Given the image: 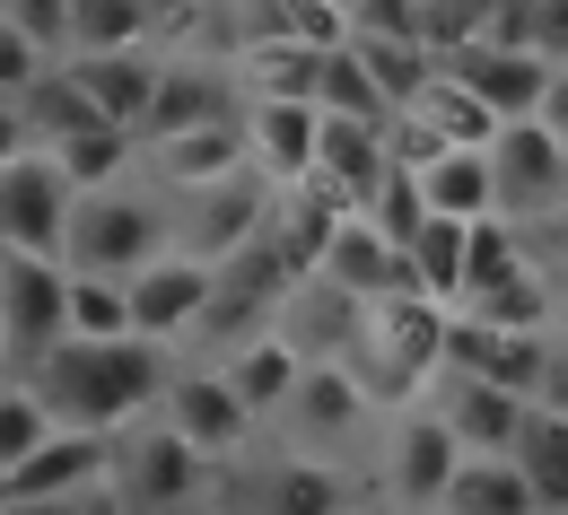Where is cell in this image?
Segmentation results:
<instances>
[{
	"label": "cell",
	"mask_w": 568,
	"mask_h": 515,
	"mask_svg": "<svg viewBox=\"0 0 568 515\" xmlns=\"http://www.w3.org/2000/svg\"><path fill=\"white\" fill-rule=\"evenodd\" d=\"M166 375H175V359L158 341H79L71 332L36 368H18V384H36L44 411L79 437H123L166 402Z\"/></svg>",
	"instance_id": "1"
},
{
	"label": "cell",
	"mask_w": 568,
	"mask_h": 515,
	"mask_svg": "<svg viewBox=\"0 0 568 515\" xmlns=\"http://www.w3.org/2000/svg\"><path fill=\"white\" fill-rule=\"evenodd\" d=\"M166 245H175V227H166V193H158L149 175H132V184L79 193L71 236H62V262H71V271H105V280H132V271H149Z\"/></svg>",
	"instance_id": "2"
},
{
	"label": "cell",
	"mask_w": 568,
	"mask_h": 515,
	"mask_svg": "<svg viewBox=\"0 0 568 515\" xmlns=\"http://www.w3.org/2000/svg\"><path fill=\"white\" fill-rule=\"evenodd\" d=\"M446 332H455V306H437V297H376L351 368L367 375L376 402H403L412 411L428 384L446 375Z\"/></svg>",
	"instance_id": "3"
},
{
	"label": "cell",
	"mask_w": 568,
	"mask_h": 515,
	"mask_svg": "<svg viewBox=\"0 0 568 515\" xmlns=\"http://www.w3.org/2000/svg\"><path fill=\"white\" fill-rule=\"evenodd\" d=\"M114 481H123L132 515H184V507H202V498L219 490L211 454H193V445L175 437L158 411H149L141 429H123V437H114Z\"/></svg>",
	"instance_id": "4"
},
{
	"label": "cell",
	"mask_w": 568,
	"mask_h": 515,
	"mask_svg": "<svg viewBox=\"0 0 568 515\" xmlns=\"http://www.w3.org/2000/svg\"><path fill=\"white\" fill-rule=\"evenodd\" d=\"M53 341H71V271L53 254L0 245V350H9V368H36Z\"/></svg>",
	"instance_id": "5"
},
{
	"label": "cell",
	"mask_w": 568,
	"mask_h": 515,
	"mask_svg": "<svg viewBox=\"0 0 568 515\" xmlns=\"http://www.w3.org/2000/svg\"><path fill=\"white\" fill-rule=\"evenodd\" d=\"M272 184L245 166V175H227V184H193V193H166V227H175V254H193V262H227L236 245H254L263 227H272Z\"/></svg>",
	"instance_id": "6"
},
{
	"label": "cell",
	"mask_w": 568,
	"mask_h": 515,
	"mask_svg": "<svg viewBox=\"0 0 568 515\" xmlns=\"http://www.w3.org/2000/svg\"><path fill=\"white\" fill-rule=\"evenodd\" d=\"M227 490V515H358V490L333 454H281L263 472H219Z\"/></svg>",
	"instance_id": "7"
},
{
	"label": "cell",
	"mask_w": 568,
	"mask_h": 515,
	"mask_svg": "<svg viewBox=\"0 0 568 515\" xmlns=\"http://www.w3.org/2000/svg\"><path fill=\"white\" fill-rule=\"evenodd\" d=\"M498 166V219L534 227V219H568V141H551L542 123H507L490 141Z\"/></svg>",
	"instance_id": "8"
},
{
	"label": "cell",
	"mask_w": 568,
	"mask_h": 515,
	"mask_svg": "<svg viewBox=\"0 0 568 515\" xmlns=\"http://www.w3.org/2000/svg\"><path fill=\"white\" fill-rule=\"evenodd\" d=\"M158 420L193 445V454H211V463H236V454L254 445V411L236 402V384H227L219 368H175V375H166Z\"/></svg>",
	"instance_id": "9"
},
{
	"label": "cell",
	"mask_w": 568,
	"mask_h": 515,
	"mask_svg": "<svg viewBox=\"0 0 568 515\" xmlns=\"http://www.w3.org/2000/svg\"><path fill=\"white\" fill-rule=\"evenodd\" d=\"M551 332H498V323H481L473 306H455V332H446V368L455 375H490V384H507V393H525V402H542L551 393Z\"/></svg>",
	"instance_id": "10"
},
{
	"label": "cell",
	"mask_w": 568,
	"mask_h": 515,
	"mask_svg": "<svg viewBox=\"0 0 568 515\" xmlns=\"http://www.w3.org/2000/svg\"><path fill=\"white\" fill-rule=\"evenodd\" d=\"M71 175L36 148V157H18V166H0V245H18V254H53L62 262V236H71Z\"/></svg>",
	"instance_id": "11"
},
{
	"label": "cell",
	"mask_w": 568,
	"mask_h": 515,
	"mask_svg": "<svg viewBox=\"0 0 568 515\" xmlns=\"http://www.w3.org/2000/svg\"><path fill=\"white\" fill-rule=\"evenodd\" d=\"M123 289H132V332L158 341V350H175V341H193V323H202V306H211L219 262H193V254L166 245V254H158L149 271H132Z\"/></svg>",
	"instance_id": "12"
},
{
	"label": "cell",
	"mask_w": 568,
	"mask_h": 515,
	"mask_svg": "<svg viewBox=\"0 0 568 515\" xmlns=\"http://www.w3.org/2000/svg\"><path fill=\"white\" fill-rule=\"evenodd\" d=\"M254 148H245V105L219 114V123H193V132H166V141H141V175L158 193H193V184H227L245 175Z\"/></svg>",
	"instance_id": "13"
},
{
	"label": "cell",
	"mask_w": 568,
	"mask_h": 515,
	"mask_svg": "<svg viewBox=\"0 0 568 515\" xmlns=\"http://www.w3.org/2000/svg\"><path fill=\"white\" fill-rule=\"evenodd\" d=\"M367 411H376V393H367V375L351 359H324V368L297 375V393H288V437L306 445V454H333V445H351L367 429Z\"/></svg>",
	"instance_id": "14"
},
{
	"label": "cell",
	"mask_w": 568,
	"mask_h": 515,
	"mask_svg": "<svg viewBox=\"0 0 568 515\" xmlns=\"http://www.w3.org/2000/svg\"><path fill=\"white\" fill-rule=\"evenodd\" d=\"M437 71L464 79L498 123H534V114H542V96H551V62H542V53H516V44H490V35H481V44H464V53H446Z\"/></svg>",
	"instance_id": "15"
},
{
	"label": "cell",
	"mask_w": 568,
	"mask_h": 515,
	"mask_svg": "<svg viewBox=\"0 0 568 515\" xmlns=\"http://www.w3.org/2000/svg\"><path fill=\"white\" fill-rule=\"evenodd\" d=\"M245 148H254V175L288 193L315 175V148H324V105H288V96H245Z\"/></svg>",
	"instance_id": "16"
},
{
	"label": "cell",
	"mask_w": 568,
	"mask_h": 515,
	"mask_svg": "<svg viewBox=\"0 0 568 515\" xmlns=\"http://www.w3.org/2000/svg\"><path fill=\"white\" fill-rule=\"evenodd\" d=\"M464 472V437L437 420V411H403L394 420V454H385V490L403 498V507H428L437 515V498H446V481Z\"/></svg>",
	"instance_id": "17"
},
{
	"label": "cell",
	"mask_w": 568,
	"mask_h": 515,
	"mask_svg": "<svg viewBox=\"0 0 568 515\" xmlns=\"http://www.w3.org/2000/svg\"><path fill=\"white\" fill-rule=\"evenodd\" d=\"M105 472H114V437L53 429L18 472H0V507H53V498H71V490H88V481H105Z\"/></svg>",
	"instance_id": "18"
},
{
	"label": "cell",
	"mask_w": 568,
	"mask_h": 515,
	"mask_svg": "<svg viewBox=\"0 0 568 515\" xmlns=\"http://www.w3.org/2000/svg\"><path fill=\"white\" fill-rule=\"evenodd\" d=\"M315 280H333V289L358 297V306H376V297H420V289H412V254H403L394 236H376L358 210L333 227V245H324Z\"/></svg>",
	"instance_id": "19"
},
{
	"label": "cell",
	"mask_w": 568,
	"mask_h": 515,
	"mask_svg": "<svg viewBox=\"0 0 568 515\" xmlns=\"http://www.w3.org/2000/svg\"><path fill=\"white\" fill-rule=\"evenodd\" d=\"M437 393V420L464 437V454H516V429H525V393H507V384H490V375H437L428 384Z\"/></svg>",
	"instance_id": "20"
},
{
	"label": "cell",
	"mask_w": 568,
	"mask_h": 515,
	"mask_svg": "<svg viewBox=\"0 0 568 515\" xmlns=\"http://www.w3.org/2000/svg\"><path fill=\"white\" fill-rule=\"evenodd\" d=\"M79 87L97 96V114L114 123V132H141L149 96H158V79H166V53L158 44H123V53H71Z\"/></svg>",
	"instance_id": "21"
},
{
	"label": "cell",
	"mask_w": 568,
	"mask_h": 515,
	"mask_svg": "<svg viewBox=\"0 0 568 515\" xmlns=\"http://www.w3.org/2000/svg\"><path fill=\"white\" fill-rule=\"evenodd\" d=\"M394 175V148L385 123H351V114H324V148H315V184H333L351 210H367V193Z\"/></svg>",
	"instance_id": "22"
},
{
	"label": "cell",
	"mask_w": 568,
	"mask_h": 515,
	"mask_svg": "<svg viewBox=\"0 0 568 515\" xmlns=\"http://www.w3.org/2000/svg\"><path fill=\"white\" fill-rule=\"evenodd\" d=\"M219 375L236 384V402H245L254 420H272V411H288V393H297V375H306V359L288 350L281 332H254V341H236V350L219 359Z\"/></svg>",
	"instance_id": "23"
},
{
	"label": "cell",
	"mask_w": 568,
	"mask_h": 515,
	"mask_svg": "<svg viewBox=\"0 0 568 515\" xmlns=\"http://www.w3.org/2000/svg\"><path fill=\"white\" fill-rule=\"evenodd\" d=\"M219 114H236L227 79L193 71V62H166V79H158V96H149V114H141L132 141H166V132H193V123H219Z\"/></svg>",
	"instance_id": "24"
},
{
	"label": "cell",
	"mask_w": 568,
	"mask_h": 515,
	"mask_svg": "<svg viewBox=\"0 0 568 515\" xmlns=\"http://www.w3.org/2000/svg\"><path fill=\"white\" fill-rule=\"evenodd\" d=\"M18 114H27L36 148H62V141H79V132H114V123L97 114V96L79 87V71H71V62H53V71L36 79V87L18 96Z\"/></svg>",
	"instance_id": "25"
},
{
	"label": "cell",
	"mask_w": 568,
	"mask_h": 515,
	"mask_svg": "<svg viewBox=\"0 0 568 515\" xmlns=\"http://www.w3.org/2000/svg\"><path fill=\"white\" fill-rule=\"evenodd\" d=\"M315 79H324V53L315 44H288V35H245V53H236V87L245 96L315 105Z\"/></svg>",
	"instance_id": "26"
},
{
	"label": "cell",
	"mask_w": 568,
	"mask_h": 515,
	"mask_svg": "<svg viewBox=\"0 0 568 515\" xmlns=\"http://www.w3.org/2000/svg\"><path fill=\"white\" fill-rule=\"evenodd\" d=\"M507 463L525 472V490L542 498V515H568V411L534 402V411H525V429H516V454H507Z\"/></svg>",
	"instance_id": "27"
},
{
	"label": "cell",
	"mask_w": 568,
	"mask_h": 515,
	"mask_svg": "<svg viewBox=\"0 0 568 515\" xmlns=\"http://www.w3.org/2000/svg\"><path fill=\"white\" fill-rule=\"evenodd\" d=\"M437 515H542V498L525 490V472L507 454H464V472L446 481Z\"/></svg>",
	"instance_id": "28"
},
{
	"label": "cell",
	"mask_w": 568,
	"mask_h": 515,
	"mask_svg": "<svg viewBox=\"0 0 568 515\" xmlns=\"http://www.w3.org/2000/svg\"><path fill=\"white\" fill-rule=\"evenodd\" d=\"M420 184H428V210H437V219H464V227L498 219V166H490V148H446Z\"/></svg>",
	"instance_id": "29"
},
{
	"label": "cell",
	"mask_w": 568,
	"mask_h": 515,
	"mask_svg": "<svg viewBox=\"0 0 568 515\" xmlns=\"http://www.w3.org/2000/svg\"><path fill=\"white\" fill-rule=\"evenodd\" d=\"M403 254H412V289H420V297L464 306V254H473V227H464V219H437V210H428V227L403 245Z\"/></svg>",
	"instance_id": "30"
},
{
	"label": "cell",
	"mask_w": 568,
	"mask_h": 515,
	"mask_svg": "<svg viewBox=\"0 0 568 515\" xmlns=\"http://www.w3.org/2000/svg\"><path fill=\"white\" fill-rule=\"evenodd\" d=\"M403 114H428V123H437V141L446 148H490L498 132H507V123H498L490 105H481V96H473V87H464V79H428V96L420 105H403Z\"/></svg>",
	"instance_id": "31"
},
{
	"label": "cell",
	"mask_w": 568,
	"mask_h": 515,
	"mask_svg": "<svg viewBox=\"0 0 568 515\" xmlns=\"http://www.w3.org/2000/svg\"><path fill=\"white\" fill-rule=\"evenodd\" d=\"M123 44H149V0H71V53H123Z\"/></svg>",
	"instance_id": "32"
},
{
	"label": "cell",
	"mask_w": 568,
	"mask_h": 515,
	"mask_svg": "<svg viewBox=\"0 0 568 515\" xmlns=\"http://www.w3.org/2000/svg\"><path fill=\"white\" fill-rule=\"evenodd\" d=\"M254 35H288V44H351V9L342 0H254Z\"/></svg>",
	"instance_id": "33"
},
{
	"label": "cell",
	"mask_w": 568,
	"mask_h": 515,
	"mask_svg": "<svg viewBox=\"0 0 568 515\" xmlns=\"http://www.w3.org/2000/svg\"><path fill=\"white\" fill-rule=\"evenodd\" d=\"M71 271V262H62ZM71 332L79 341H141L132 332V289L105 271H71Z\"/></svg>",
	"instance_id": "34"
},
{
	"label": "cell",
	"mask_w": 568,
	"mask_h": 515,
	"mask_svg": "<svg viewBox=\"0 0 568 515\" xmlns=\"http://www.w3.org/2000/svg\"><path fill=\"white\" fill-rule=\"evenodd\" d=\"M351 44H358V62H367L376 96H385L394 114L428 96V79H437V53H428V44H376V35H351Z\"/></svg>",
	"instance_id": "35"
},
{
	"label": "cell",
	"mask_w": 568,
	"mask_h": 515,
	"mask_svg": "<svg viewBox=\"0 0 568 515\" xmlns=\"http://www.w3.org/2000/svg\"><path fill=\"white\" fill-rule=\"evenodd\" d=\"M315 105H324V114H351V123H394V105L376 96V79H367V62H358V44H333V53H324Z\"/></svg>",
	"instance_id": "36"
},
{
	"label": "cell",
	"mask_w": 568,
	"mask_h": 515,
	"mask_svg": "<svg viewBox=\"0 0 568 515\" xmlns=\"http://www.w3.org/2000/svg\"><path fill=\"white\" fill-rule=\"evenodd\" d=\"M473 315L481 323H498V332H551V315H560V297H551V280L525 262L507 289H490V297H473Z\"/></svg>",
	"instance_id": "37"
},
{
	"label": "cell",
	"mask_w": 568,
	"mask_h": 515,
	"mask_svg": "<svg viewBox=\"0 0 568 515\" xmlns=\"http://www.w3.org/2000/svg\"><path fill=\"white\" fill-rule=\"evenodd\" d=\"M525 271V236L507 219H473V254H464V306L473 297H490V289H507Z\"/></svg>",
	"instance_id": "38"
},
{
	"label": "cell",
	"mask_w": 568,
	"mask_h": 515,
	"mask_svg": "<svg viewBox=\"0 0 568 515\" xmlns=\"http://www.w3.org/2000/svg\"><path fill=\"white\" fill-rule=\"evenodd\" d=\"M358 219L376 227V236H394V245H412V236L428 227V184L412 175V166H394V175L367 193V210H358Z\"/></svg>",
	"instance_id": "39"
},
{
	"label": "cell",
	"mask_w": 568,
	"mask_h": 515,
	"mask_svg": "<svg viewBox=\"0 0 568 515\" xmlns=\"http://www.w3.org/2000/svg\"><path fill=\"white\" fill-rule=\"evenodd\" d=\"M53 429H62V420L44 411V393H36V384H0V472H18V463L53 437Z\"/></svg>",
	"instance_id": "40"
},
{
	"label": "cell",
	"mask_w": 568,
	"mask_h": 515,
	"mask_svg": "<svg viewBox=\"0 0 568 515\" xmlns=\"http://www.w3.org/2000/svg\"><path fill=\"white\" fill-rule=\"evenodd\" d=\"M498 18V0H420V44L446 62V53H464V44H481Z\"/></svg>",
	"instance_id": "41"
},
{
	"label": "cell",
	"mask_w": 568,
	"mask_h": 515,
	"mask_svg": "<svg viewBox=\"0 0 568 515\" xmlns=\"http://www.w3.org/2000/svg\"><path fill=\"white\" fill-rule=\"evenodd\" d=\"M44 71H53V53H44V44H36V35L0 9V96H27Z\"/></svg>",
	"instance_id": "42"
},
{
	"label": "cell",
	"mask_w": 568,
	"mask_h": 515,
	"mask_svg": "<svg viewBox=\"0 0 568 515\" xmlns=\"http://www.w3.org/2000/svg\"><path fill=\"white\" fill-rule=\"evenodd\" d=\"M351 35H376V44H420V0H351Z\"/></svg>",
	"instance_id": "43"
},
{
	"label": "cell",
	"mask_w": 568,
	"mask_h": 515,
	"mask_svg": "<svg viewBox=\"0 0 568 515\" xmlns=\"http://www.w3.org/2000/svg\"><path fill=\"white\" fill-rule=\"evenodd\" d=\"M0 9H9V18H18L53 62H62V44H71V0H0Z\"/></svg>",
	"instance_id": "44"
},
{
	"label": "cell",
	"mask_w": 568,
	"mask_h": 515,
	"mask_svg": "<svg viewBox=\"0 0 568 515\" xmlns=\"http://www.w3.org/2000/svg\"><path fill=\"white\" fill-rule=\"evenodd\" d=\"M534 53H542L551 71H568V0H542V18H534Z\"/></svg>",
	"instance_id": "45"
},
{
	"label": "cell",
	"mask_w": 568,
	"mask_h": 515,
	"mask_svg": "<svg viewBox=\"0 0 568 515\" xmlns=\"http://www.w3.org/2000/svg\"><path fill=\"white\" fill-rule=\"evenodd\" d=\"M18 157H36V132H27L18 96H0V166H18Z\"/></svg>",
	"instance_id": "46"
},
{
	"label": "cell",
	"mask_w": 568,
	"mask_h": 515,
	"mask_svg": "<svg viewBox=\"0 0 568 515\" xmlns=\"http://www.w3.org/2000/svg\"><path fill=\"white\" fill-rule=\"evenodd\" d=\"M551 141H568V71H551V96H542V114H534Z\"/></svg>",
	"instance_id": "47"
},
{
	"label": "cell",
	"mask_w": 568,
	"mask_h": 515,
	"mask_svg": "<svg viewBox=\"0 0 568 515\" xmlns=\"http://www.w3.org/2000/svg\"><path fill=\"white\" fill-rule=\"evenodd\" d=\"M542 402H551V411H568V350L551 359V393H542Z\"/></svg>",
	"instance_id": "48"
},
{
	"label": "cell",
	"mask_w": 568,
	"mask_h": 515,
	"mask_svg": "<svg viewBox=\"0 0 568 515\" xmlns=\"http://www.w3.org/2000/svg\"><path fill=\"white\" fill-rule=\"evenodd\" d=\"M560 245H568V219H560Z\"/></svg>",
	"instance_id": "49"
},
{
	"label": "cell",
	"mask_w": 568,
	"mask_h": 515,
	"mask_svg": "<svg viewBox=\"0 0 568 515\" xmlns=\"http://www.w3.org/2000/svg\"><path fill=\"white\" fill-rule=\"evenodd\" d=\"M0 368H9V350H0Z\"/></svg>",
	"instance_id": "50"
},
{
	"label": "cell",
	"mask_w": 568,
	"mask_h": 515,
	"mask_svg": "<svg viewBox=\"0 0 568 515\" xmlns=\"http://www.w3.org/2000/svg\"><path fill=\"white\" fill-rule=\"evenodd\" d=\"M342 9H351V0H342Z\"/></svg>",
	"instance_id": "51"
}]
</instances>
